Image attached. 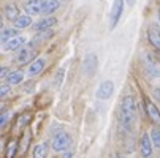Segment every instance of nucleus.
<instances>
[{"label":"nucleus","mask_w":160,"mask_h":158,"mask_svg":"<svg viewBox=\"0 0 160 158\" xmlns=\"http://www.w3.org/2000/svg\"><path fill=\"white\" fill-rule=\"evenodd\" d=\"M97 68V57L95 55H87L86 60H84V71L92 74Z\"/></svg>","instance_id":"dca6fc26"},{"label":"nucleus","mask_w":160,"mask_h":158,"mask_svg":"<svg viewBox=\"0 0 160 158\" xmlns=\"http://www.w3.org/2000/svg\"><path fill=\"white\" fill-rule=\"evenodd\" d=\"M57 24V19L56 17H52V16H46L44 19H41V21H38L37 24H33V29L37 30V32H43V30H51L54 26Z\"/></svg>","instance_id":"f8f14e48"},{"label":"nucleus","mask_w":160,"mask_h":158,"mask_svg":"<svg viewBox=\"0 0 160 158\" xmlns=\"http://www.w3.org/2000/svg\"><path fill=\"white\" fill-rule=\"evenodd\" d=\"M3 14H5L7 19H10V21L14 22V21L19 17V10H18V7H16L14 3H8V5L5 7V10H3Z\"/></svg>","instance_id":"2eb2a0df"},{"label":"nucleus","mask_w":160,"mask_h":158,"mask_svg":"<svg viewBox=\"0 0 160 158\" xmlns=\"http://www.w3.org/2000/svg\"><path fill=\"white\" fill-rule=\"evenodd\" d=\"M70 144H72V138H70V134L65 133V131L56 133L54 138H52V141H51L52 149L57 150V152H63L67 147H70Z\"/></svg>","instance_id":"7ed1b4c3"},{"label":"nucleus","mask_w":160,"mask_h":158,"mask_svg":"<svg viewBox=\"0 0 160 158\" xmlns=\"http://www.w3.org/2000/svg\"><path fill=\"white\" fill-rule=\"evenodd\" d=\"M26 43H27V41H26V36L16 35L14 38H11V40H8L7 43H3L2 48H3V51H16V49H21Z\"/></svg>","instance_id":"0eeeda50"},{"label":"nucleus","mask_w":160,"mask_h":158,"mask_svg":"<svg viewBox=\"0 0 160 158\" xmlns=\"http://www.w3.org/2000/svg\"><path fill=\"white\" fill-rule=\"evenodd\" d=\"M151 139H152V144L157 147V149H160V128H158V125L155 127V128H152L151 130Z\"/></svg>","instance_id":"4be33fe9"},{"label":"nucleus","mask_w":160,"mask_h":158,"mask_svg":"<svg viewBox=\"0 0 160 158\" xmlns=\"http://www.w3.org/2000/svg\"><path fill=\"white\" fill-rule=\"evenodd\" d=\"M24 81V73L22 71H11L8 76H7V82L10 85H18Z\"/></svg>","instance_id":"f3484780"},{"label":"nucleus","mask_w":160,"mask_h":158,"mask_svg":"<svg viewBox=\"0 0 160 158\" xmlns=\"http://www.w3.org/2000/svg\"><path fill=\"white\" fill-rule=\"evenodd\" d=\"M62 158H73V152H72V150H68V152H65V153L62 155Z\"/></svg>","instance_id":"cd10ccee"},{"label":"nucleus","mask_w":160,"mask_h":158,"mask_svg":"<svg viewBox=\"0 0 160 158\" xmlns=\"http://www.w3.org/2000/svg\"><path fill=\"white\" fill-rule=\"evenodd\" d=\"M112 92H114V84H112L111 81H103V82L100 84L98 90H97V98L106 100V98H109V97L112 95Z\"/></svg>","instance_id":"9b49d317"},{"label":"nucleus","mask_w":160,"mask_h":158,"mask_svg":"<svg viewBox=\"0 0 160 158\" xmlns=\"http://www.w3.org/2000/svg\"><path fill=\"white\" fill-rule=\"evenodd\" d=\"M10 93V84H2L0 85V98H5Z\"/></svg>","instance_id":"b1692460"},{"label":"nucleus","mask_w":160,"mask_h":158,"mask_svg":"<svg viewBox=\"0 0 160 158\" xmlns=\"http://www.w3.org/2000/svg\"><path fill=\"white\" fill-rule=\"evenodd\" d=\"M44 65H46V60H44V59H35L29 65V74H32V76L40 74L43 71V68H44Z\"/></svg>","instance_id":"ddd939ff"},{"label":"nucleus","mask_w":160,"mask_h":158,"mask_svg":"<svg viewBox=\"0 0 160 158\" xmlns=\"http://www.w3.org/2000/svg\"><path fill=\"white\" fill-rule=\"evenodd\" d=\"M37 41L32 40L29 43H26L24 46H22L16 55V62L19 63H29V62H33L35 57H37Z\"/></svg>","instance_id":"f03ea898"},{"label":"nucleus","mask_w":160,"mask_h":158,"mask_svg":"<svg viewBox=\"0 0 160 158\" xmlns=\"http://www.w3.org/2000/svg\"><path fill=\"white\" fill-rule=\"evenodd\" d=\"M18 35V29L14 27H11V29H2V33H0V41H2V44L3 43H7L8 40H11V38H14Z\"/></svg>","instance_id":"aec40b11"},{"label":"nucleus","mask_w":160,"mask_h":158,"mask_svg":"<svg viewBox=\"0 0 160 158\" xmlns=\"http://www.w3.org/2000/svg\"><path fill=\"white\" fill-rule=\"evenodd\" d=\"M144 109H146V114H148L149 120H151L152 123H155V125L160 127V111L157 109V106H155L149 98L144 100Z\"/></svg>","instance_id":"423d86ee"},{"label":"nucleus","mask_w":160,"mask_h":158,"mask_svg":"<svg viewBox=\"0 0 160 158\" xmlns=\"http://www.w3.org/2000/svg\"><path fill=\"white\" fill-rule=\"evenodd\" d=\"M30 119H32V117H30V114H27V117H21V119H19V123H18V127H19V128H22V127H24L26 123H29V122H30Z\"/></svg>","instance_id":"393cba45"},{"label":"nucleus","mask_w":160,"mask_h":158,"mask_svg":"<svg viewBox=\"0 0 160 158\" xmlns=\"http://www.w3.org/2000/svg\"><path fill=\"white\" fill-rule=\"evenodd\" d=\"M148 38L152 46L160 51V27L157 24H151L148 27Z\"/></svg>","instance_id":"1a4fd4ad"},{"label":"nucleus","mask_w":160,"mask_h":158,"mask_svg":"<svg viewBox=\"0 0 160 158\" xmlns=\"http://www.w3.org/2000/svg\"><path fill=\"white\" fill-rule=\"evenodd\" d=\"M125 2H127V5H130V7H132V5L136 2V0H125Z\"/></svg>","instance_id":"c756f323"},{"label":"nucleus","mask_w":160,"mask_h":158,"mask_svg":"<svg viewBox=\"0 0 160 158\" xmlns=\"http://www.w3.org/2000/svg\"><path fill=\"white\" fill-rule=\"evenodd\" d=\"M48 156V144L46 142H41L38 146H35L32 158H46Z\"/></svg>","instance_id":"a211bd4d"},{"label":"nucleus","mask_w":160,"mask_h":158,"mask_svg":"<svg viewBox=\"0 0 160 158\" xmlns=\"http://www.w3.org/2000/svg\"><path fill=\"white\" fill-rule=\"evenodd\" d=\"M48 0H27L24 3V10L27 14H43L44 5H46Z\"/></svg>","instance_id":"39448f33"},{"label":"nucleus","mask_w":160,"mask_h":158,"mask_svg":"<svg viewBox=\"0 0 160 158\" xmlns=\"http://www.w3.org/2000/svg\"><path fill=\"white\" fill-rule=\"evenodd\" d=\"M154 97L160 101V89H155V90H154Z\"/></svg>","instance_id":"c85d7f7f"},{"label":"nucleus","mask_w":160,"mask_h":158,"mask_svg":"<svg viewBox=\"0 0 160 158\" xmlns=\"http://www.w3.org/2000/svg\"><path fill=\"white\" fill-rule=\"evenodd\" d=\"M158 22H160V10H158Z\"/></svg>","instance_id":"2f4dec72"},{"label":"nucleus","mask_w":160,"mask_h":158,"mask_svg":"<svg viewBox=\"0 0 160 158\" xmlns=\"http://www.w3.org/2000/svg\"><path fill=\"white\" fill-rule=\"evenodd\" d=\"M116 158H124V156H122V155H118V156H116Z\"/></svg>","instance_id":"7c9ffc66"},{"label":"nucleus","mask_w":160,"mask_h":158,"mask_svg":"<svg viewBox=\"0 0 160 158\" xmlns=\"http://www.w3.org/2000/svg\"><path fill=\"white\" fill-rule=\"evenodd\" d=\"M60 7V2L59 0H48L46 5H44V10H43V14L44 16H51L54 11H57Z\"/></svg>","instance_id":"6ab92c4d"},{"label":"nucleus","mask_w":160,"mask_h":158,"mask_svg":"<svg viewBox=\"0 0 160 158\" xmlns=\"http://www.w3.org/2000/svg\"><path fill=\"white\" fill-rule=\"evenodd\" d=\"M152 139H151V134H143L141 141H140V153L143 158H149L152 155Z\"/></svg>","instance_id":"6e6552de"},{"label":"nucleus","mask_w":160,"mask_h":158,"mask_svg":"<svg viewBox=\"0 0 160 158\" xmlns=\"http://www.w3.org/2000/svg\"><path fill=\"white\" fill-rule=\"evenodd\" d=\"M30 133L27 131V133H24V136H22V139H21V147H19V152L21 153H26L27 152V149H29V144H30Z\"/></svg>","instance_id":"5701e85b"},{"label":"nucleus","mask_w":160,"mask_h":158,"mask_svg":"<svg viewBox=\"0 0 160 158\" xmlns=\"http://www.w3.org/2000/svg\"><path fill=\"white\" fill-rule=\"evenodd\" d=\"M32 26V17L30 14H19V17L14 21V27L16 29H26Z\"/></svg>","instance_id":"4468645a"},{"label":"nucleus","mask_w":160,"mask_h":158,"mask_svg":"<svg viewBox=\"0 0 160 158\" xmlns=\"http://www.w3.org/2000/svg\"><path fill=\"white\" fill-rule=\"evenodd\" d=\"M144 73L149 79H155L158 78L160 74V68H158V65L151 59V57H146V62H144Z\"/></svg>","instance_id":"9d476101"},{"label":"nucleus","mask_w":160,"mask_h":158,"mask_svg":"<svg viewBox=\"0 0 160 158\" xmlns=\"http://www.w3.org/2000/svg\"><path fill=\"white\" fill-rule=\"evenodd\" d=\"M7 122H8V112L3 109V111H2V120H0V127L3 128V127L7 125Z\"/></svg>","instance_id":"a878e982"},{"label":"nucleus","mask_w":160,"mask_h":158,"mask_svg":"<svg viewBox=\"0 0 160 158\" xmlns=\"http://www.w3.org/2000/svg\"><path fill=\"white\" fill-rule=\"evenodd\" d=\"M7 76H8V68H5V66H3L2 71H0V78H2V79H7Z\"/></svg>","instance_id":"bb28decb"},{"label":"nucleus","mask_w":160,"mask_h":158,"mask_svg":"<svg viewBox=\"0 0 160 158\" xmlns=\"http://www.w3.org/2000/svg\"><path fill=\"white\" fill-rule=\"evenodd\" d=\"M18 147H19V141L16 139H10V142L7 144V149H5V153H7V158H13L18 152Z\"/></svg>","instance_id":"412c9836"},{"label":"nucleus","mask_w":160,"mask_h":158,"mask_svg":"<svg viewBox=\"0 0 160 158\" xmlns=\"http://www.w3.org/2000/svg\"><path fill=\"white\" fill-rule=\"evenodd\" d=\"M124 2L125 0H114L112 2V8H111V16H109V29L112 30L118 26V22L124 13Z\"/></svg>","instance_id":"20e7f679"},{"label":"nucleus","mask_w":160,"mask_h":158,"mask_svg":"<svg viewBox=\"0 0 160 158\" xmlns=\"http://www.w3.org/2000/svg\"><path fill=\"white\" fill-rule=\"evenodd\" d=\"M136 120V103L132 95H127L121 101L119 109V125L124 131H132L133 123Z\"/></svg>","instance_id":"f257e3e1"}]
</instances>
